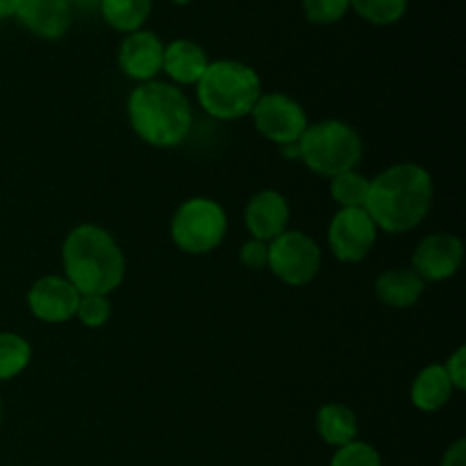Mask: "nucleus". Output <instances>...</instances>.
I'll list each match as a JSON object with an SVG mask.
<instances>
[{"mask_svg":"<svg viewBox=\"0 0 466 466\" xmlns=\"http://www.w3.org/2000/svg\"><path fill=\"white\" fill-rule=\"evenodd\" d=\"M435 185L428 168L421 164L403 162L385 168L371 180L364 209L378 230L390 235H405L423 223L432 208Z\"/></svg>","mask_w":466,"mask_h":466,"instance_id":"1","label":"nucleus"},{"mask_svg":"<svg viewBox=\"0 0 466 466\" xmlns=\"http://www.w3.org/2000/svg\"><path fill=\"white\" fill-rule=\"evenodd\" d=\"M62 267L64 278L80 296H109L126 278V255L105 228L82 223L64 239Z\"/></svg>","mask_w":466,"mask_h":466,"instance_id":"2","label":"nucleus"},{"mask_svg":"<svg viewBox=\"0 0 466 466\" xmlns=\"http://www.w3.org/2000/svg\"><path fill=\"white\" fill-rule=\"evenodd\" d=\"M127 121L132 132L153 148H177L194 126L191 103L171 82H144L127 98Z\"/></svg>","mask_w":466,"mask_h":466,"instance_id":"3","label":"nucleus"},{"mask_svg":"<svg viewBox=\"0 0 466 466\" xmlns=\"http://www.w3.org/2000/svg\"><path fill=\"white\" fill-rule=\"evenodd\" d=\"M258 71L239 59H217L196 85L198 105L218 121H239L250 116L262 96Z\"/></svg>","mask_w":466,"mask_h":466,"instance_id":"4","label":"nucleus"},{"mask_svg":"<svg viewBox=\"0 0 466 466\" xmlns=\"http://www.w3.org/2000/svg\"><path fill=\"white\" fill-rule=\"evenodd\" d=\"M300 162L312 173L335 177L339 173L355 171L362 162L364 144L353 126L339 118H326L308 126L299 139Z\"/></svg>","mask_w":466,"mask_h":466,"instance_id":"5","label":"nucleus"},{"mask_svg":"<svg viewBox=\"0 0 466 466\" xmlns=\"http://www.w3.org/2000/svg\"><path fill=\"white\" fill-rule=\"evenodd\" d=\"M226 232V209L214 198H205V196L185 200L171 218V239L182 253H212L223 244Z\"/></svg>","mask_w":466,"mask_h":466,"instance_id":"6","label":"nucleus"},{"mask_svg":"<svg viewBox=\"0 0 466 466\" xmlns=\"http://www.w3.org/2000/svg\"><path fill=\"white\" fill-rule=\"evenodd\" d=\"M268 271L289 287H305L321 271V248L309 235L285 230L268 241Z\"/></svg>","mask_w":466,"mask_h":466,"instance_id":"7","label":"nucleus"},{"mask_svg":"<svg viewBox=\"0 0 466 466\" xmlns=\"http://www.w3.org/2000/svg\"><path fill=\"white\" fill-rule=\"evenodd\" d=\"M250 116L259 135L276 144L278 148L287 144H299L309 126L303 105L278 91L259 96Z\"/></svg>","mask_w":466,"mask_h":466,"instance_id":"8","label":"nucleus"},{"mask_svg":"<svg viewBox=\"0 0 466 466\" xmlns=\"http://www.w3.org/2000/svg\"><path fill=\"white\" fill-rule=\"evenodd\" d=\"M378 239V228L364 208L339 209L328 226L330 253L344 264H358L371 253Z\"/></svg>","mask_w":466,"mask_h":466,"instance_id":"9","label":"nucleus"},{"mask_svg":"<svg viewBox=\"0 0 466 466\" xmlns=\"http://www.w3.org/2000/svg\"><path fill=\"white\" fill-rule=\"evenodd\" d=\"M464 259L462 239L449 232L428 235L412 255V271L423 282H444L460 271Z\"/></svg>","mask_w":466,"mask_h":466,"instance_id":"10","label":"nucleus"},{"mask_svg":"<svg viewBox=\"0 0 466 466\" xmlns=\"http://www.w3.org/2000/svg\"><path fill=\"white\" fill-rule=\"evenodd\" d=\"M80 291L64 276H44L27 291L32 317L44 323H66L76 317Z\"/></svg>","mask_w":466,"mask_h":466,"instance_id":"11","label":"nucleus"},{"mask_svg":"<svg viewBox=\"0 0 466 466\" xmlns=\"http://www.w3.org/2000/svg\"><path fill=\"white\" fill-rule=\"evenodd\" d=\"M164 41L153 30L130 32L118 46V68L139 85L153 82L162 73Z\"/></svg>","mask_w":466,"mask_h":466,"instance_id":"12","label":"nucleus"},{"mask_svg":"<svg viewBox=\"0 0 466 466\" xmlns=\"http://www.w3.org/2000/svg\"><path fill=\"white\" fill-rule=\"evenodd\" d=\"M14 18L30 35L46 41H57L71 27L73 12L66 0H18Z\"/></svg>","mask_w":466,"mask_h":466,"instance_id":"13","label":"nucleus"},{"mask_svg":"<svg viewBox=\"0 0 466 466\" xmlns=\"http://www.w3.org/2000/svg\"><path fill=\"white\" fill-rule=\"evenodd\" d=\"M291 209L285 196L276 189H262L248 200L244 214V223L253 239L273 241L289 226Z\"/></svg>","mask_w":466,"mask_h":466,"instance_id":"14","label":"nucleus"},{"mask_svg":"<svg viewBox=\"0 0 466 466\" xmlns=\"http://www.w3.org/2000/svg\"><path fill=\"white\" fill-rule=\"evenodd\" d=\"M208 66V53L194 39H173L171 44H164L162 71L176 86L198 85Z\"/></svg>","mask_w":466,"mask_h":466,"instance_id":"15","label":"nucleus"},{"mask_svg":"<svg viewBox=\"0 0 466 466\" xmlns=\"http://www.w3.org/2000/svg\"><path fill=\"white\" fill-rule=\"evenodd\" d=\"M376 296L391 309H408L421 300L426 282L412 268H387L376 280Z\"/></svg>","mask_w":466,"mask_h":466,"instance_id":"16","label":"nucleus"},{"mask_svg":"<svg viewBox=\"0 0 466 466\" xmlns=\"http://www.w3.org/2000/svg\"><path fill=\"white\" fill-rule=\"evenodd\" d=\"M453 391L455 390L446 376L444 364H431V367L421 369L419 376L414 378L410 399H412L414 408L421 410V412H440L441 408L451 403Z\"/></svg>","mask_w":466,"mask_h":466,"instance_id":"17","label":"nucleus"},{"mask_svg":"<svg viewBox=\"0 0 466 466\" xmlns=\"http://www.w3.org/2000/svg\"><path fill=\"white\" fill-rule=\"evenodd\" d=\"M358 417L349 405L328 403L317 412V432L328 446L341 449L350 444L358 440Z\"/></svg>","mask_w":466,"mask_h":466,"instance_id":"18","label":"nucleus"},{"mask_svg":"<svg viewBox=\"0 0 466 466\" xmlns=\"http://www.w3.org/2000/svg\"><path fill=\"white\" fill-rule=\"evenodd\" d=\"M153 12V0H100V14L112 30L130 35L141 30Z\"/></svg>","mask_w":466,"mask_h":466,"instance_id":"19","label":"nucleus"},{"mask_svg":"<svg viewBox=\"0 0 466 466\" xmlns=\"http://www.w3.org/2000/svg\"><path fill=\"white\" fill-rule=\"evenodd\" d=\"M371 189V180L364 173L346 171L339 176L330 177V196L341 209L364 208Z\"/></svg>","mask_w":466,"mask_h":466,"instance_id":"20","label":"nucleus"},{"mask_svg":"<svg viewBox=\"0 0 466 466\" xmlns=\"http://www.w3.org/2000/svg\"><path fill=\"white\" fill-rule=\"evenodd\" d=\"M32 360V349L16 332H0V382L21 376Z\"/></svg>","mask_w":466,"mask_h":466,"instance_id":"21","label":"nucleus"},{"mask_svg":"<svg viewBox=\"0 0 466 466\" xmlns=\"http://www.w3.org/2000/svg\"><path fill=\"white\" fill-rule=\"evenodd\" d=\"M410 0H350V9L371 25H394L408 14Z\"/></svg>","mask_w":466,"mask_h":466,"instance_id":"22","label":"nucleus"},{"mask_svg":"<svg viewBox=\"0 0 466 466\" xmlns=\"http://www.w3.org/2000/svg\"><path fill=\"white\" fill-rule=\"evenodd\" d=\"M300 5L312 25H335L350 12V0H303Z\"/></svg>","mask_w":466,"mask_h":466,"instance_id":"23","label":"nucleus"},{"mask_svg":"<svg viewBox=\"0 0 466 466\" xmlns=\"http://www.w3.org/2000/svg\"><path fill=\"white\" fill-rule=\"evenodd\" d=\"M76 317L80 319L82 326L91 328H103L105 323L112 317V303H109V296L100 294H85L80 296V303H77Z\"/></svg>","mask_w":466,"mask_h":466,"instance_id":"24","label":"nucleus"},{"mask_svg":"<svg viewBox=\"0 0 466 466\" xmlns=\"http://www.w3.org/2000/svg\"><path fill=\"white\" fill-rule=\"evenodd\" d=\"M330 466H382V460L371 444L355 440L335 451Z\"/></svg>","mask_w":466,"mask_h":466,"instance_id":"25","label":"nucleus"},{"mask_svg":"<svg viewBox=\"0 0 466 466\" xmlns=\"http://www.w3.org/2000/svg\"><path fill=\"white\" fill-rule=\"evenodd\" d=\"M239 262L246 268H253V271H262L268 264V244L259 239L246 241L239 248Z\"/></svg>","mask_w":466,"mask_h":466,"instance_id":"26","label":"nucleus"},{"mask_svg":"<svg viewBox=\"0 0 466 466\" xmlns=\"http://www.w3.org/2000/svg\"><path fill=\"white\" fill-rule=\"evenodd\" d=\"M444 369H446V376H449L451 385H453V390L464 391L466 390V349L464 346H460V349L455 350L449 360H446Z\"/></svg>","mask_w":466,"mask_h":466,"instance_id":"27","label":"nucleus"},{"mask_svg":"<svg viewBox=\"0 0 466 466\" xmlns=\"http://www.w3.org/2000/svg\"><path fill=\"white\" fill-rule=\"evenodd\" d=\"M441 466H466V441L458 440L453 446H449L441 458Z\"/></svg>","mask_w":466,"mask_h":466,"instance_id":"28","label":"nucleus"},{"mask_svg":"<svg viewBox=\"0 0 466 466\" xmlns=\"http://www.w3.org/2000/svg\"><path fill=\"white\" fill-rule=\"evenodd\" d=\"M18 0H0V21L3 18H12L16 14Z\"/></svg>","mask_w":466,"mask_h":466,"instance_id":"29","label":"nucleus"},{"mask_svg":"<svg viewBox=\"0 0 466 466\" xmlns=\"http://www.w3.org/2000/svg\"><path fill=\"white\" fill-rule=\"evenodd\" d=\"M280 153L285 155L287 159H291V162H296V159H300L299 144H287V146H280Z\"/></svg>","mask_w":466,"mask_h":466,"instance_id":"30","label":"nucleus"},{"mask_svg":"<svg viewBox=\"0 0 466 466\" xmlns=\"http://www.w3.org/2000/svg\"><path fill=\"white\" fill-rule=\"evenodd\" d=\"M173 5H180V7H185V5H189V3H194V0H171Z\"/></svg>","mask_w":466,"mask_h":466,"instance_id":"31","label":"nucleus"},{"mask_svg":"<svg viewBox=\"0 0 466 466\" xmlns=\"http://www.w3.org/2000/svg\"><path fill=\"white\" fill-rule=\"evenodd\" d=\"M68 5H77V3H85V0H66Z\"/></svg>","mask_w":466,"mask_h":466,"instance_id":"32","label":"nucleus"},{"mask_svg":"<svg viewBox=\"0 0 466 466\" xmlns=\"http://www.w3.org/2000/svg\"><path fill=\"white\" fill-rule=\"evenodd\" d=\"M0 423H3V400H0Z\"/></svg>","mask_w":466,"mask_h":466,"instance_id":"33","label":"nucleus"}]
</instances>
